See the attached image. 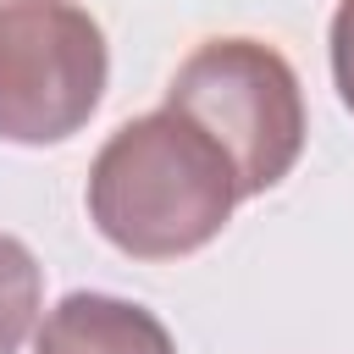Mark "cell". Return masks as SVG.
I'll return each mask as SVG.
<instances>
[{"instance_id": "6da1fadb", "label": "cell", "mask_w": 354, "mask_h": 354, "mask_svg": "<svg viewBox=\"0 0 354 354\" xmlns=\"http://www.w3.org/2000/svg\"><path fill=\"white\" fill-rule=\"evenodd\" d=\"M243 199L232 160L171 105L122 122L88 166V221L133 260L205 249Z\"/></svg>"}, {"instance_id": "7a4b0ae2", "label": "cell", "mask_w": 354, "mask_h": 354, "mask_svg": "<svg viewBox=\"0 0 354 354\" xmlns=\"http://www.w3.org/2000/svg\"><path fill=\"white\" fill-rule=\"evenodd\" d=\"M166 105L221 144L243 199L277 188L304 155L299 72L260 39H205L171 77Z\"/></svg>"}, {"instance_id": "3957f363", "label": "cell", "mask_w": 354, "mask_h": 354, "mask_svg": "<svg viewBox=\"0 0 354 354\" xmlns=\"http://www.w3.org/2000/svg\"><path fill=\"white\" fill-rule=\"evenodd\" d=\"M105 28L72 0H0V138L66 144L105 100Z\"/></svg>"}, {"instance_id": "277c9868", "label": "cell", "mask_w": 354, "mask_h": 354, "mask_svg": "<svg viewBox=\"0 0 354 354\" xmlns=\"http://www.w3.org/2000/svg\"><path fill=\"white\" fill-rule=\"evenodd\" d=\"M33 354H177L166 321L116 293H66L33 332Z\"/></svg>"}, {"instance_id": "5b68a950", "label": "cell", "mask_w": 354, "mask_h": 354, "mask_svg": "<svg viewBox=\"0 0 354 354\" xmlns=\"http://www.w3.org/2000/svg\"><path fill=\"white\" fill-rule=\"evenodd\" d=\"M44 304V271L33 249L11 232H0V354H17L39 321Z\"/></svg>"}, {"instance_id": "8992f818", "label": "cell", "mask_w": 354, "mask_h": 354, "mask_svg": "<svg viewBox=\"0 0 354 354\" xmlns=\"http://www.w3.org/2000/svg\"><path fill=\"white\" fill-rule=\"evenodd\" d=\"M332 83L337 100L354 111V0H337L332 11Z\"/></svg>"}]
</instances>
